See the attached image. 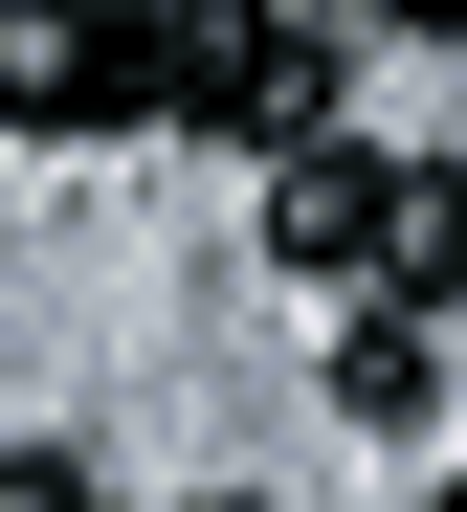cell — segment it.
Masks as SVG:
<instances>
[{"label":"cell","mask_w":467,"mask_h":512,"mask_svg":"<svg viewBox=\"0 0 467 512\" xmlns=\"http://www.w3.org/2000/svg\"><path fill=\"white\" fill-rule=\"evenodd\" d=\"M0 112L23 134H156V0H0Z\"/></svg>","instance_id":"1"},{"label":"cell","mask_w":467,"mask_h":512,"mask_svg":"<svg viewBox=\"0 0 467 512\" xmlns=\"http://www.w3.org/2000/svg\"><path fill=\"white\" fill-rule=\"evenodd\" d=\"M379 201H401V156H356V134H290V156H267V268L356 290V268H379Z\"/></svg>","instance_id":"2"},{"label":"cell","mask_w":467,"mask_h":512,"mask_svg":"<svg viewBox=\"0 0 467 512\" xmlns=\"http://www.w3.org/2000/svg\"><path fill=\"white\" fill-rule=\"evenodd\" d=\"M267 67H290V23H267V0H156V112H178V134H245Z\"/></svg>","instance_id":"3"},{"label":"cell","mask_w":467,"mask_h":512,"mask_svg":"<svg viewBox=\"0 0 467 512\" xmlns=\"http://www.w3.org/2000/svg\"><path fill=\"white\" fill-rule=\"evenodd\" d=\"M423 401H445V312H401V290L334 312V423H423Z\"/></svg>","instance_id":"4"},{"label":"cell","mask_w":467,"mask_h":512,"mask_svg":"<svg viewBox=\"0 0 467 512\" xmlns=\"http://www.w3.org/2000/svg\"><path fill=\"white\" fill-rule=\"evenodd\" d=\"M356 290H401V312H467V156H423V179L379 201V268Z\"/></svg>","instance_id":"5"},{"label":"cell","mask_w":467,"mask_h":512,"mask_svg":"<svg viewBox=\"0 0 467 512\" xmlns=\"http://www.w3.org/2000/svg\"><path fill=\"white\" fill-rule=\"evenodd\" d=\"M0 512H89V468L67 446H0Z\"/></svg>","instance_id":"6"},{"label":"cell","mask_w":467,"mask_h":512,"mask_svg":"<svg viewBox=\"0 0 467 512\" xmlns=\"http://www.w3.org/2000/svg\"><path fill=\"white\" fill-rule=\"evenodd\" d=\"M356 23H401V45H467V0H356Z\"/></svg>","instance_id":"7"},{"label":"cell","mask_w":467,"mask_h":512,"mask_svg":"<svg viewBox=\"0 0 467 512\" xmlns=\"http://www.w3.org/2000/svg\"><path fill=\"white\" fill-rule=\"evenodd\" d=\"M423 512H467V468H445V490H423Z\"/></svg>","instance_id":"8"}]
</instances>
